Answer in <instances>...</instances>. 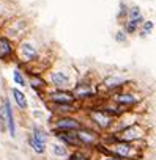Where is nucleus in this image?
<instances>
[{
    "mask_svg": "<svg viewBox=\"0 0 156 160\" xmlns=\"http://www.w3.org/2000/svg\"><path fill=\"white\" fill-rule=\"evenodd\" d=\"M52 152H54V155H57V157H65V155L68 154L65 144H52Z\"/></svg>",
    "mask_w": 156,
    "mask_h": 160,
    "instance_id": "26",
    "label": "nucleus"
},
{
    "mask_svg": "<svg viewBox=\"0 0 156 160\" xmlns=\"http://www.w3.org/2000/svg\"><path fill=\"white\" fill-rule=\"evenodd\" d=\"M128 83V78L126 77H123V75H120V74H110V75H107L104 80H103V87L106 88V90H109V91H117V90H120L121 87H125Z\"/></svg>",
    "mask_w": 156,
    "mask_h": 160,
    "instance_id": "12",
    "label": "nucleus"
},
{
    "mask_svg": "<svg viewBox=\"0 0 156 160\" xmlns=\"http://www.w3.org/2000/svg\"><path fill=\"white\" fill-rule=\"evenodd\" d=\"M100 160H121V158H118V157H117V155H114L112 152H107V154H103V152H101Z\"/></svg>",
    "mask_w": 156,
    "mask_h": 160,
    "instance_id": "28",
    "label": "nucleus"
},
{
    "mask_svg": "<svg viewBox=\"0 0 156 160\" xmlns=\"http://www.w3.org/2000/svg\"><path fill=\"white\" fill-rule=\"evenodd\" d=\"M109 151L117 155L118 158L121 160H136L140 157V152H139V148L134 146V143H128V141H120V140H115L114 143H109Z\"/></svg>",
    "mask_w": 156,
    "mask_h": 160,
    "instance_id": "2",
    "label": "nucleus"
},
{
    "mask_svg": "<svg viewBox=\"0 0 156 160\" xmlns=\"http://www.w3.org/2000/svg\"><path fill=\"white\" fill-rule=\"evenodd\" d=\"M16 57L14 41L7 35H0V61H8Z\"/></svg>",
    "mask_w": 156,
    "mask_h": 160,
    "instance_id": "11",
    "label": "nucleus"
},
{
    "mask_svg": "<svg viewBox=\"0 0 156 160\" xmlns=\"http://www.w3.org/2000/svg\"><path fill=\"white\" fill-rule=\"evenodd\" d=\"M16 57H18L19 63H22V64L36 63L40 60V50L32 41L21 39L18 42V47H16Z\"/></svg>",
    "mask_w": 156,
    "mask_h": 160,
    "instance_id": "1",
    "label": "nucleus"
},
{
    "mask_svg": "<svg viewBox=\"0 0 156 160\" xmlns=\"http://www.w3.org/2000/svg\"><path fill=\"white\" fill-rule=\"evenodd\" d=\"M110 102H114L118 108L123 112H128L126 108H132L140 102V96L136 94L134 91H125V90H117L112 93Z\"/></svg>",
    "mask_w": 156,
    "mask_h": 160,
    "instance_id": "3",
    "label": "nucleus"
},
{
    "mask_svg": "<svg viewBox=\"0 0 156 160\" xmlns=\"http://www.w3.org/2000/svg\"><path fill=\"white\" fill-rule=\"evenodd\" d=\"M54 135L65 144V146H81V141L77 138V133L73 130H54Z\"/></svg>",
    "mask_w": 156,
    "mask_h": 160,
    "instance_id": "14",
    "label": "nucleus"
},
{
    "mask_svg": "<svg viewBox=\"0 0 156 160\" xmlns=\"http://www.w3.org/2000/svg\"><path fill=\"white\" fill-rule=\"evenodd\" d=\"M69 160H87V157L82 152H74L69 155Z\"/></svg>",
    "mask_w": 156,
    "mask_h": 160,
    "instance_id": "29",
    "label": "nucleus"
},
{
    "mask_svg": "<svg viewBox=\"0 0 156 160\" xmlns=\"http://www.w3.org/2000/svg\"><path fill=\"white\" fill-rule=\"evenodd\" d=\"M76 101H85V99H92L96 94L95 87L90 82H77L73 88H71Z\"/></svg>",
    "mask_w": 156,
    "mask_h": 160,
    "instance_id": "10",
    "label": "nucleus"
},
{
    "mask_svg": "<svg viewBox=\"0 0 156 160\" xmlns=\"http://www.w3.org/2000/svg\"><path fill=\"white\" fill-rule=\"evenodd\" d=\"M54 130H73V132H77L81 127H82V122L79 119H76L74 116L71 115H66V116H57L54 124H52Z\"/></svg>",
    "mask_w": 156,
    "mask_h": 160,
    "instance_id": "9",
    "label": "nucleus"
},
{
    "mask_svg": "<svg viewBox=\"0 0 156 160\" xmlns=\"http://www.w3.org/2000/svg\"><path fill=\"white\" fill-rule=\"evenodd\" d=\"M29 144L36 154H44V151H46V143H43L40 140H35L32 135L29 137Z\"/></svg>",
    "mask_w": 156,
    "mask_h": 160,
    "instance_id": "20",
    "label": "nucleus"
},
{
    "mask_svg": "<svg viewBox=\"0 0 156 160\" xmlns=\"http://www.w3.org/2000/svg\"><path fill=\"white\" fill-rule=\"evenodd\" d=\"M29 28V22L24 19V18H19V19H10L5 22V32H7V36L11 38V39H19L24 36V33L27 32Z\"/></svg>",
    "mask_w": 156,
    "mask_h": 160,
    "instance_id": "7",
    "label": "nucleus"
},
{
    "mask_svg": "<svg viewBox=\"0 0 156 160\" xmlns=\"http://www.w3.org/2000/svg\"><path fill=\"white\" fill-rule=\"evenodd\" d=\"M128 8H129V5H126L125 2H120V10H118V21L120 22L126 21V18H128Z\"/></svg>",
    "mask_w": 156,
    "mask_h": 160,
    "instance_id": "25",
    "label": "nucleus"
},
{
    "mask_svg": "<svg viewBox=\"0 0 156 160\" xmlns=\"http://www.w3.org/2000/svg\"><path fill=\"white\" fill-rule=\"evenodd\" d=\"M114 38H115V41H117V42H121V44L128 41V35H126L123 30H118V32L115 33V36H114Z\"/></svg>",
    "mask_w": 156,
    "mask_h": 160,
    "instance_id": "27",
    "label": "nucleus"
},
{
    "mask_svg": "<svg viewBox=\"0 0 156 160\" xmlns=\"http://www.w3.org/2000/svg\"><path fill=\"white\" fill-rule=\"evenodd\" d=\"M89 118H90L92 122H95V126L100 127L101 130L110 129L112 124H114V121H115V119H114L112 116H109L103 108H92V110L89 112Z\"/></svg>",
    "mask_w": 156,
    "mask_h": 160,
    "instance_id": "8",
    "label": "nucleus"
},
{
    "mask_svg": "<svg viewBox=\"0 0 156 160\" xmlns=\"http://www.w3.org/2000/svg\"><path fill=\"white\" fill-rule=\"evenodd\" d=\"M76 133L81 141V146H96L98 144V133L93 132L92 129H87L82 126Z\"/></svg>",
    "mask_w": 156,
    "mask_h": 160,
    "instance_id": "13",
    "label": "nucleus"
},
{
    "mask_svg": "<svg viewBox=\"0 0 156 160\" xmlns=\"http://www.w3.org/2000/svg\"><path fill=\"white\" fill-rule=\"evenodd\" d=\"M44 98L47 99V104H76V98L71 90H44Z\"/></svg>",
    "mask_w": 156,
    "mask_h": 160,
    "instance_id": "6",
    "label": "nucleus"
},
{
    "mask_svg": "<svg viewBox=\"0 0 156 160\" xmlns=\"http://www.w3.org/2000/svg\"><path fill=\"white\" fill-rule=\"evenodd\" d=\"M13 80H14L16 85H19V87H22V88L29 85V82H27V78H25L24 72H22L19 68H16V69L13 71Z\"/></svg>",
    "mask_w": 156,
    "mask_h": 160,
    "instance_id": "19",
    "label": "nucleus"
},
{
    "mask_svg": "<svg viewBox=\"0 0 156 160\" xmlns=\"http://www.w3.org/2000/svg\"><path fill=\"white\" fill-rule=\"evenodd\" d=\"M153 28H154V24H153V21H143V24L139 27V35L140 36H147V35H150L151 32H153Z\"/></svg>",
    "mask_w": 156,
    "mask_h": 160,
    "instance_id": "23",
    "label": "nucleus"
},
{
    "mask_svg": "<svg viewBox=\"0 0 156 160\" xmlns=\"http://www.w3.org/2000/svg\"><path fill=\"white\" fill-rule=\"evenodd\" d=\"M10 94H11L14 104L18 105V108H19L21 112H25V110L29 108V101H27V96L24 94V91H21V90H18V88H11V90H10Z\"/></svg>",
    "mask_w": 156,
    "mask_h": 160,
    "instance_id": "17",
    "label": "nucleus"
},
{
    "mask_svg": "<svg viewBox=\"0 0 156 160\" xmlns=\"http://www.w3.org/2000/svg\"><path fill=\"white\" fill-rule=\"evenodd\" d=\"M121 30L129 36V35H136L137 32H139V25L137 24H134V22H131V21H123L121 22Z\"/></svg>",
    "mask_w": 156,
    "mask_h": 160,
    "instance_id": "21",
    "label": "nucleus"
},
{
    "mask_svg": "<svg viewBox=\"0 0 156 160\" xmlns=\"http://www.w3.org/2000/svg\"><path fill=\"white\" fill-rule=\"evenodd\" d=\"M49 108L57 116H66V115H73L76 112H79V107L76 104H49Z\"/></svg>",
    "mask_w": 156,
    "mask_h": 160,
    "instance_id": "16",
    "label": "nucleus"
},
{
    "mask_svg": "<svg viewBox=\"0 0 156 160\" xmlns=\"http://www.w3.org/2000/svg\"><path fill=\"white\" fill-rule=\"evenodd\" d=\"M145 127L142 126V124H139V122H134V124H131L129 127H126V129H123V130H120V132H117V133H114L115 135V138L117 140H120V141H128V143H136V141H139V140H142L143 137H145Z\"/></svg>",
    "mask_w": 156,
    "mask_h": 160,
    "instance_id": "5",
    "label": "nucleus"
},
{
    "mask_svg": "<svg viewBox=\"0 0 156 160\" xmlns=\"http://www.w3.org/2000/svg\"><path fill=\"white\" fill-rule=\"evenodd\" d=\"M47 83H51L52 88L55 90H69L73 88V77L69 75V72L63 71V69H54L47 72Z\"/></svg>",
    "mask_w": 156,
    "mask_h": 160,
    "instance_id": "4",
    "label": "nucleus"
},
{
    "mask_svg": "<svg viewBox=\"0 0 156 160\" xmlns=\"http://www.w3.org/2000/svg\"><path fill=\"white\" fill-rule=\"evenodd\" d=\"M3 107H5V113H7V130L10 132V137L14 138L16 137V121H14V112L11 107V102L8 98L3 99Z\"/></svg>",
    "mask_w": 156,
    "mask_h": 160,
    "instance_id": "15",
    "label": "nucleus"
},
{
    "mask_svg": "<svg viewBox=\"0 0 156 160\" xmlns=\"http://www.w3.org/2000/svg\"><path fill=\"white\" fill-rule=\"evenodd\" d=\"M32 137H33L35 140L43 141V143H46V140H47V133H46V130H43L40 126H33V127H32Z\"/></svg>",
    "mask_w": 156,
    "mask_h": 160,
    "instance_id": "22",
    "label": "nucleus"
},
{
    "mask_svg": "<svg viewBox=\"0 0 156 160\" xmlns=\"http://www.w3.org/2000/svg\"><path fill=\"white\" fill-rule=\"evenodd\" d=\"M126 21H131V22L137 24L139 27L143 24V21H145V19H143V14H142V11H140V8H139L137 5H129Z\"/></svg>",
    "mask_w": 156,
    "mask_h": 160,
    "instance_id": "18",
    "label": "nucleus"
},
{
    "mask_svg": "<svg viewBox=\"0 0 156 160\" xmlns=\"http://www.w3.org/2000/svg\"><path fill=\"white\" fill-rule=\"evenodd\" d=\"M5 130H7V113L3 104H0V132H5Z\"/></svg>",
    "mask_w": 156,
    "mask_h": 160,
    "instance_id": "24",
    "label": "nucleus"
}]
</instances>
